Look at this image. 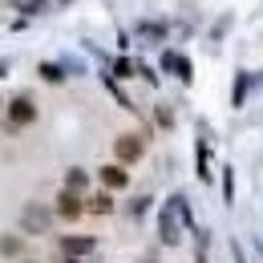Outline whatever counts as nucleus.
<instances>
[{
	"label": "nucleus",
	"instance_id": "obj_6",
	"mask_svg": "<svg viewBox=\"0 0 263 263\" xmlns=\"http://www.w3.org/2000/svg\"><path fill=\"white\" fill-rule=\"evenodd\" d=\"M89 247H93L89 239H81V243H73V239H69V243H65V251H89Z\"/></svg>",
	"mask_w": 263,
	"mask_h": 263
},
{
	"label": "nucleus",
	"instance_id": "obj_5",
	"mask_svg": "<svg viewBox=\"0 0 263 263\" xmlns=\"http://www.w3.org/2000/svg\"><path fill=\"white\" fill-rule=\"evenodd\" d=\"M89 211H98V215H109V211H114V198H109V195H98L93 202H89Z\"/></svg>",
	"mask_w": 263,
	"mask_h": 263
},
{
	"label": "nucleus",
	"instance_id": "obj_4",
	"mask_svg": "<svg viewBox=\"0 0 263 263\" xmlns=\"http://www.w3.org/2000/svg\"><path fill=\"white\" fill-rule=\"evenodd\" d=\"M138 154H142V142H138L134 134H126V138H118V158H122V162H134Z\"/></svg>",
	"mask_w": 263,
	"mask_h": 263
},
{
	"label": "nucleus",
	"instance_id": "obj_2",
	"mask_svg": "<svg viewBox=\"0 0 263 263\" xmlns=\"http://www.w3.org/2000/svg\"><path fill=\"white\" fill-rule=\"evenodd\" d=\"M8 118H12V126H29V122H33V118H36L33 101H29V98L12 101V109H8Z\"/></svg>",
	"mask_w": 263,
	"mask_h": 263
},
{
	"label": "nucleus",
	"instance_id": "obj_7",
	"mask_svg": "<svg viewBox=\"0 0 263 263\" xmlns=\"http://www.w3.org/2000/svg\"><path fill=\"white\" fill-rule=\"evenodd\" d=\"M77 186H85V174H77V170H73V174H69V191H77Z\"/></svg>",
	"mask_w": 263,
	"mask_h": 263
},
{
	"label": "nucleus",
	"instance_id": "obj_1",
	"mask_svg": "<svg viewBox=\"0 0 263 263\" xmlns=\"http://www.w3.org/2000/svg\"><path fill=\"white\" fill-rule=\"evenodd\" d=\"M81 211H85V202L73 195V191H65V195L57 198V215H61V219H77Z\"/></svg>",
	"mask_w": 263,
	"mask_h": 263
},
{
	"label": "nucleus",
	"instance_id": "obj_3",
	"mask_svg": "<svg viewBox=\"0 0 263 263\" xmlns=\"http://www.w3.org/2000/svg\"><path fill=\"white\" fill-rule=\"evenodd\" d=\"M101 182H105L109 191H122V186L130 182V174H126L122 166H101Z\"/></svg>",
	"mask_w": 263,
	"mask_h": 263
}]
</instances>
